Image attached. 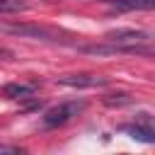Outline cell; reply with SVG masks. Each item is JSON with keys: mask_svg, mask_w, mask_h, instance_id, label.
Returning <instances> with one entry per match:
<instances>
[{"mask_svg": "<svg viewBox=\"0 0 155 155\" xmlns=\"http://www.w3.org/2000/svg\"><path fill=\"white\" fill-rule=\"evenodd\" d=\"M78 51L87 56H153L150 41L145 44H116V41L85 44V46H78Z\"/></svg>", "mask_w": 155, "mask_h": 155, "instance_id": "6da1fadb", "label": "cell"}, {"mask_svg": "<svg viewBox=\"0 0 155 155\" xmlns=\"http://www.w3.org/2000/svg\"><path fill=\"white\" fill-rule=\"evenodd\" d=\"M85 109H87V102H85V99L61 102V104L46 109V114L41 116V126H44V128H58V126H65L68 121H73L75 116H80Z\"/></svg>", "mask_w": 155, "mask_h": 155, "instance_id": "7a4b0ae2", "label": "cell"}, {"mask_svg": "<svg viewBox=\"0 0 155 155\" xmlns=\"http://www.w3.org/2000/svg\"><path fill=\"white\" fill-rule=\"evenodd\" d=\"M0 31L5 34H12V36H22V39H34V41H48V44H58V41H65L61 39L58 31L48 29V27H41V24H2Z\"/></svg>", "mask_w": 155, "mask_h": 155, "instance_id": "3957f363", "label": "cell"}, {"mask_svg": "<svg viewBox=\"0 0 155 155\" xmlns=\"http://www.w3.org/2000/svg\"><path fill=\"white\" fill-rule=\"evenodd\" d=\"M58 85H65V87H107L109 85V78L104 75H92V73H80V75H58L56 78Z\"/></svg>", "mask_w": 155, "mask_h": 155, "instance_id": "277c9868", "label": "cell"}, {"mask_svg": "<svg viewBox=\"0 0 155 155\" xmlns=\"http://www.w3.org/2000/svg\"><path fill=\"white\" fill-rule=\"evenodd\" d=\"M104 41H116V44H145L150 41V34L143 29H131V27H119L109 29L104 34Z\"/></svg>", "mask_w": 155, "mask_h": 155, "instance_id": "5b68a950", "label": "cell"}, {"mask_svg": "<svg viewBox=\"0 0 155 155\" xmlns=\"http://www.w3.org/2000/svg\"><path fill=\"white\" fill-rule=\"evenodd\" d=\"M36 87H39L36 82H7V85H2V97H7V99H17V102H24V99L34 97Z\"/></svg>", "mask_w": 155, "mask_h": 155, "instance_id": "8992f818", "label": "cell"}, {"mask_svg": "<svg viewBox=\"0 0 155 155\" xmlns=\"http://www.w3.org/2000/svg\"><path fill=\"white\" fill-rule=\"evenodd\" d=\"M119 131L128 133L133 140H140V143H155V128L148 126V124H140V121H133V124H124L119 126Z\"/></svg>", "mask_w": 155, "mask_h": 155, "instance_id": "52a82bcc", "label": "cell"}, {"mask_svg": "<svg viewBox=\"0 0 155 155\" xmlns=\"http://www.w3.org/2000/svg\"><path fill=\"white\" fill-rule=\"evenodd\" d=\"M114 12H133V10H153L155 0H107Z\"/></svg>", "mask_w": 155, "mask_h": 155, "instance_id": "ba28073f", "label": "cell"}, {"mask_svg": "<svg viewBox=\"0 0 155 155\" xmlns=\"http://www.w3.org/2000/svg\"><path fill=\"white\" fill-rule=\"evenodd\" d=\"M102 102L107 107H126V104H133V94L131 92H111V94H104Z\"/></svg>", "mask_w": 155, "mask_h": 155, "instance_id": "9c48e42d", "label": "cell"}, {"mask_svg": "<svg viewBox=\"0 0 155 155\" xmlns=\"http://www.w3.org/2000/svg\"><path fill=\"white\" fill-rule=\"evenodd\" d=\"M24 10H29V5L24 0H0V12H5V15L24 12Z\"/></svg>", "mask_w": 155, "mask_h": 155, "instance_id": "30bf717a", "label": "cell"}, {"mask_svg": "<svg viewBox=\"0 0 155 155\" xmlns=\"http://www.w3.org/2000/svg\"><path fill=\"white\" fill-rule=\"evenodd\" d=\"M0 153H12V155H22V153H27L24 148H19V145H0Z\"/></svg>", "mask_w": 155, "mask_h": 155, "instance_id": "8fae6325", "label": "cell"}, {"mask_svg": "<svg viewBox=\"0 0 155 155\" xmlns=\"http://www.w3.org/2000/svg\"><path fill=\"white\" fill-rule=\"evenodd\" d=\"M136 121H140V124H148V126H153V116H150L148 111H140V114H136Z\"/></svg>", "mask_w": 155, "mask_h": 155, "instance_id": "7c38bea8", "label": "cell"}, {"mask_svg": "<svg viewBox=\"0 0 155 155\" xmlns=\"http://www.w3.org/2000/svg\"><path fill=\"white\" fill-rule=\"evenodd\" d=\"M104 2H107V0H104Z\"/></svg>", "mask_w": 155, "mask_h": 155, "instance_id": "4fadbf2b", "label": "cell"}]
</instances>
